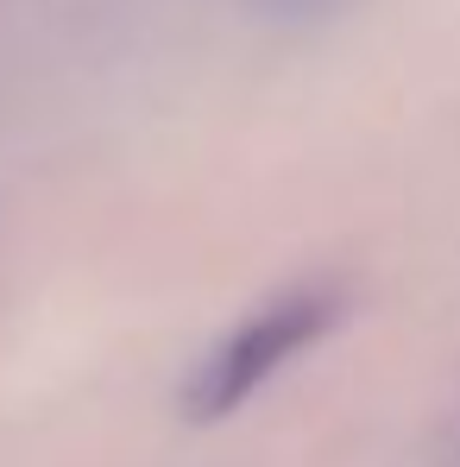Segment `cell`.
Returning a JSON list of instances; mask_svg holds the SVG:
<instances>
[{
	"label": "cell",
	"mask_w": 460,
	"mask_h": 467,
	"mask_svg": "<svg viewBox=\"0 0 460 467\" xmlns=\"http://www.w3.org/2000/svg\"><path fill=\"white\" fill-rule=\"evenodd\" d=\"M328 322H334V297H322V291L265 304L259 316H246L221 348L202 354V367H196L189 386H183V410H189L196 423H221V417H233V410L265 386L291 354H303Z\"/></svg>",
	"instance_id": "6da1fadb"
},
{
	"label": "cell",
	"mask_w": 460,
	"mask_h": 467,
	"mask_svg": "<svg viewBox=\"0 0 460 467\" xmlns=\"http://www.w3.org/2000/svg\"><path fill=\"white\" fill-rule=\"evenodd\" d=\"M271 6H284V13H303V6H315V0H271Z\"/></svg>",
	"instance_id": "7a4b0ae2"
}]
</instances>
